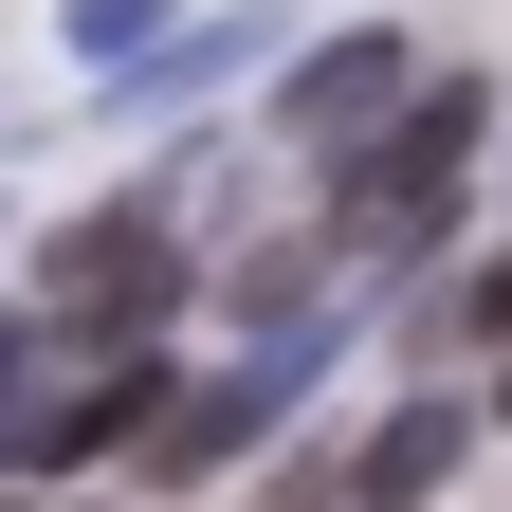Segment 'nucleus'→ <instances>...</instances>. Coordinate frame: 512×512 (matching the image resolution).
I'll return each instance as SVG.
<instances>
[{"label": "nucleus", "mask_w": 512, "mask_h": 512, "mask_svg": "<svg viewBox=\"0 0 512 512\" xmlns=\"http://www.w3.org/2000/svg\"><path fill=\"white\" fill-rule=\"evenodd\" d=\"M476 147H494V92L476 74H421L403 110L348 147V183H330V238L348 256H403V238H439L458 220V183H476Z\"/></svg>", "instance_id": "obj_1"}, {"label": "nucleus", "mask_w": 512, "mask_h": 512, "mask_svg": "<svg viewBox=\"0 0 512 512\" xmlns=\"http://www.w3.org/2000/svg\"><path fill=\"white\" fill-rule=\"evenodd\" d=\"M165 311H183V220H165V202L55 220V256H37V330H55V348H147Z\"/></svg>", "instance_id": "obj_2"}, {"label": "nucleus", "mask_w": 512, "mask_h": 512, "mask_svg": "<svg viewBox=\"0 0 512 512\" xmlns=\"http://www.w3.org/2000/svg\"><path fill=\"white\" fill-rule=\"evenodd\" d=\"M275 403H293V330L256 348V366H220V384H183V403H147L128 458H147V476H220L238 439H275Z\"/></svg>", "instance_id": "obj_3"}, {"label": "nucleus", "mask_w": 512, "mask_h": 512, "mask_svg": "<svg viewBox=\"0 0 512 512\" xmlns=\"http://www.w3.org/2000/svg\"><path fill=\"white\" fill-rule=\"evenodd\" d=\"M403 92H421V55H403V37H330V55H311V74L275 92V128H293L311 165H348V147H366V128L403 110Z\"/></svg>", "instance_id": "obj_4"}, {"label": "nucleus", "mask_w": 512, "mask_h": 512, "mask_svg": "<svg viewBox=\"0 0 512 512\" xmlns=\"http://www.w3.org/2000/svg\"><path fill=\"white\" fill-rule=\"evenodd\" d=\"M147 403H165V366H92V384H55V403H19V439L37 458H128Z\"/></svg>", "instance_id": "obj_5"}, {"label": "nucleus", "mask_w": 512, "mask_h": 512, "mask_svg": "<svg viewBox=\"0 0 512 512\" xmlns=\"http://www.w3.org/2000/svg\"><path fill=\"white\" fill-rule=\"evenodd\" d=\"M458 439H476L458 403H403V421H384V439H366V458H330V476H348V512H421L439 476H458Z\"/></svg>", "instance_id": "obj_6"}, {"label": "nucleus", "mask_w": 512, "mask_h": 512, "mask_svg": "<svg viewBox=\"0 0 512 512\" xmlns=\"http://www.w3.org/2000/svg\"><path fill=\"white\" fill-rule=\"evenodd\" d=\"M165 19H183V0H74V55L128 74V55H165Z\"/></svg>", "instance_id": "obj_7"}, {"label": "nucleus", "mask_w": 512, "mask_h": 512, "mask_svg": "<svg viewBox=\"0 0 512 512\" xmlns=\"http://www.w3.org/2000/svg\"><path fill=\"white\" fill-rule=\"evenodd\" d=\"M439 330H512V238L476 256V293H439Z\"/></svg>", "instance_id": "obj_8"}, {"label": "nucleus", "mask_w": 512, "mask_h": 512, "mask_svg": "<svg viewBox=\"0 0 512 512\" xmlns=\"http://www.w3.org/2000/svg\"><path fill=\"white\" fill-rule=\"evenodd\" d=\"M494 421H512V366H494Z\"/></svg>", "instance_id": "obj_9"}]
</instances>
